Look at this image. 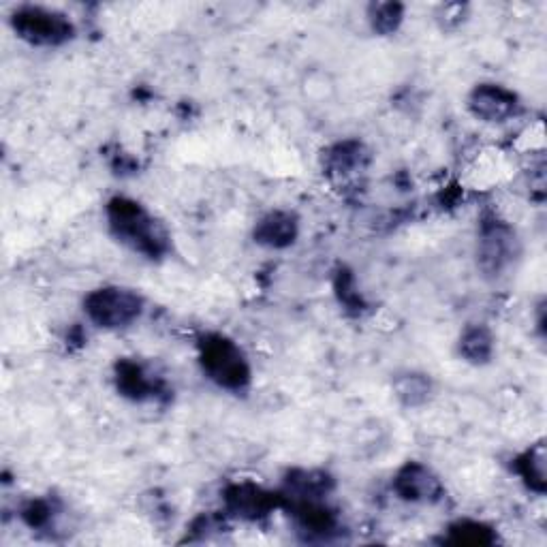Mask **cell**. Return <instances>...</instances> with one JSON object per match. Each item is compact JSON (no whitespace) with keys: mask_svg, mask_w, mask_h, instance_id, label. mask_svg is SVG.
Instances as JSON below:
<instances>
[{"mask_svg":"<svg viewBox=\"0 0 547 547\" xmlns=\"http://www.w3.org/2000/svg\"><path fill=\"white\" fill-rule=\"evenodd\" d=\"M109 227L114 236L129 248L148 257H159L167 250V233L154 221V216L133 199L116 197L107 206Z\"/></svg>","mask_w":547,"mask_h":547,"instance_id":"obj_1","label":"cell"},{"mask_svg":"<svg viewBox=\"0 0 547 547\" xmlns=\"http://www.w3.org/2000/svg\"><path fill=\"white\" fill-rule=\"evenodd\" d=\"M203 372L225 389H242L250 383V366L242 349L225 336H208L199 345Z\"/></svg>","mask_w":547,"mask_h":547,"instance_id":"obj_2","label":"cell"},{"mask_svg":"<svg viewBox=\"0 0 547 547\" xmlns=\"http://www.w3.org/2000/svg\"><path fill=\"white\" fill-rule=\"evenodd\" d=\"M84 310L95 325L105 330H120L142 317L144 298L127 287H101L88 293Z\"/></svg>","mask_w":547,"mask_h":547,"instance_id":"obj_3","label":"cell"},{"mask_svg":"<svg viewBox=\"0 0 547 547\" xmlns=\"http://www.w3.org/2000/svg\"><path fill=\"white\" fill-rule=\"evenodd\" d=\"M11 26L30 45H62L73 37L67 15L43 7H22L13 13Z\"/></svg>","mask_w":547,"mask_h":547,"instance_id":"obj_4","label":"cell"},{"mask_svg":"<svg viewBox=\"0 0 547 547\" xmlns=\"http://www.w3.org/2000/svg\"><path fill=\"white\" fill-rule=\"evenodd\" d=\"M477 259L481 272L486 276H503L520 259L518 233L505 223H492L481 231Z\"/></svg>","mask_w":547,"mask_h":547,"instance_id":"obj_5","label":"cell"},{"mask_svg":"<svg viewBox=\"0 0 547 547\" xmlns=\"http://www.w3.org/2000/svg\"><path fill=\"white\" fill-rule=\"evenodd\" d=\"M468 107L483 122H505L518 112V97L503 86L481 84L471 92Z\"/></svg>","mask_w":547,"mask_h":547,"instance_id":"obj_6","label":"cell"},{"mask_svg":"<svg viewBox=\"0 0 547 547\" xmlns=\"http://www.w3.org/2000/svg\"><path fill=\"white\" fill-rule=\"evenodd\" d=\"M394 488L400 498L411 503H434L443 494V486L428 466L409 462L396 477Z\"/></svg>","mask_w":547,"mask_h":547,"instance_id":"obj_7","label":"cell"},{"mask_svg":"<svg viewBox=\"0 0 547 547\" xmlns=\"http://www.w3.org/2000/svg\"><path fill=\"white\" fill-rule=\"evenodd\" d=\"M227 507L229 511H233V515H240V518L246 520H257L274 507V500L272 494L246 483V486H233L227 492Z\"/></svg>","mask_w":547,"mask_h":547,"instance_id":"obj_8","label":"cell"},{"mask_svg":"<svg viewBox=\"0 0 547 547\" xmlns=\"http://www.w3.org/2000/svg\"><path fill=\"white\" fill-rule=\"evenodd\" d=\"M255 238L259 244L265 246H289L298 238V223H295V218L289 212H272L259 221Z\"/></svg>","mask_w":547,"mask_h":547,"instance_id":"obj_9","label":"cell"},{"mask_svg":"<svg viewBox=\"0 0 547 547\" xmlns=\"http://www.w3.org/2000/svg\"><path fill=\"white\" fill-rule=\"evenodd\" d=\"M460 353L466 357V362L486 364L494 353V336L486 325H471L466 327L460 338Z\"/></svg>","mask_w":547,"mask_h":547,"instance_id":"obj_10","label":"cell"},{"mask_svg":"<svg viewBox=\"0 0 547 547\" xmlns=\"http://www.w3.org/2000/svg\"><path fill=\"white\" fill-rule=\"evenodd\" d=\"M396 396L406 404V406H419L424 404L432 392V383L424 374H402V377L396 379L394 383Z\"/></svg>","mask_w":547,"mask_h":547,"instance_id":"obj_11","label":"cell"},{"mask_svg":"<svg viewBox=\"0 0 547 547\" xmlns=\"http://www.w3.org/2000/svg\"><path fill=\"white\" fill-rule=\"evenodd\" d=\"M118 387L122 389L124 396L142 400V398L150 396L148 392L152 389V383L148 381V374L137 364L122 362L118 366Z\"/></svg>","mask_w":547,"mask_h":547,"instance_id":"obj_12","label":"cell"},{"mask_svg":"<svg viewBox=\"0 0 547 547\" xmlns=\"http://www.w3.org/2000/svg\"><path fill=\"white\" fill-rule=\"evenodd\" d=\"M520 475L535 492L545 490V447L537 445L533 449H528L524 456L520 458Z\"/></svg>","mask_w":547,"mask_h":547,"instance_id":"obj_13","label":"cell"},{"mask_svg":"<svg viewBox=\"0 0 547 547\" xmlns=\"http://www.w3.org/2000/svg\"><path fill=\"white\" fill-rule=\"evenodd\" d=\"M370 22L372 28L381 35L394 33L402 22V5L398 3H379L370 7Z\"/></svg>","mask_w":547,"mask_h":547,"instance_id":"obj_14","label":"cell"},{"mask_svg":"<svg viewBox=\"0 0 547 547\" xmlns=\"http://www.w3.org/2000/svg\"><path fill=\"white\" fill-rule=\"evenodd\" d=\"M451 533L456 535L458 543H490L492 537H488L490 530L481 524L473 522H460L458 526L451 528Z\"/></svg>","mask_w":547,"mask_h":547,"instance_id":"obj_15","label":"cell"}]
</instances>
